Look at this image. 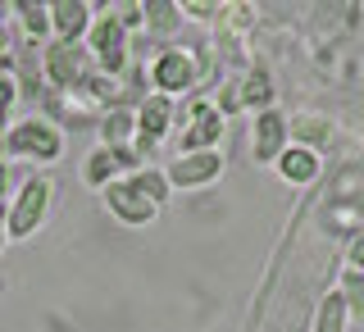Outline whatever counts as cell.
Returning a JSON list of instances; mask_svg holds the SVG:
<instances>
[{"label": "cell", "mask_w": 364, "mask_h": 332, "mask_svg": "<svg viewBox=\"0 0 364 332\" xmlns=\"http://www.w3.org/2000/svg\"><path fill=\"white\" fill-rule=\"evenodd\" d=\"M50 178H28L18 191L14 205H5V237L9 242H23V237H32L37 227L46 223V214H50Z\"/></svg>", "instance_id": "6da1fadb"}, {"label": "cell", "mask_w": 364, "mask_h": 332, "mask_svg": "<svg viewBox=\"0 0 364 332\" xmlns=\"http://www.w3.org/2000/svg\"><path fill=\"white\" fill-rule=\"evenodd\" d=\"M5 151L50 164V159H60V151H64V136H60L55 123H46V119L32 114V119H18L14 128H5Z\"/></svg>", "instance_id": "7a4b0ae2"}, {"label": "cell", "mask_w": 364, "mask_h": 332, "mask_svg": "<svg viewBox=\"0 0 364 332\" xmlns=\"http://www.w3.org/2000/svg\"><path fill=\"white\" fill-rule=\"evenodd\" d=\"M82 45H87L91 60L100 64V73H105V77L123 73V64H128V32H123L114 18H105V14L91 18V28H87Z\"/></svg>", "instance_id": "3957f363"}, {"label": "cell", "mask_w": 364, "mask_h": 332, "mask_svg": "<svg viewBox=\"0 0 364 332\" xmlns=\"http://www.w3.org/2000/svg\"><path fill=\"white\" fill-rule=\"evenodd\" d=\"M223 136V114L210 105V100H191L187 105V123H182V141L178 155H196V151H219Z\"/></svg>", "instance_id": "277c9868"}, {"label": "cell", "mask_w": 364, "mask_h": 332, "mask_svg": "<svg viewBox=\"0 0 364 332\" xmlns=\"http://www.w3.org/2000/svg\"><path fill=\"white\" fill-rule=\"evenodd\" d=\"M164 178H168V187H178V191H200V187H210V182L223 178V155L219 151L178 155L173 164L164 168Z\"/></svg>", "instance_id": "5b68a950"}, {"label": "cell", "mask_w": 364, "mask_h": 332, "mask_svg": "<svg viewBox=\"0 0 364 332\" xmlns=\"http://www.w3.org/2000/svg\"><path fill=\"white\" fill-rule=\"evenodd\" d=\"M82 77H87V45L82 41H50L46 45V82L68 91Z\"/></svg>", "instance_id": "8992f818"}, {"label": "cell", "mask_w": 364, "mask_h": 332, "mask_svg": "<svg viewBox=\"0 0 364 332\" xmlns=\"http://www.w3.org/2000/svg\"><path fill=\"white\" fill-rule=\"evenodd\" d=\"M132 114H136V155H141V164H146V155H151L155 146L168 136V123H173V100H168V96H146Z\"/></svg>", "instance_id": "52a82bcc"}, {"label": "cell", "mask_w": 364, "mask_h": 332, "mask_svg": "<svg viewBox=\"0 0 364 332\" xmlns=\"http://www.w3.org/2000/svg\"><path fill=\"white\" fill-rule=\"evenodd\" d=\"M100 196H105V205H109V214L119 223H128V227H141V223H151L155 219V205L141 196V191L132 187V178H114L105 191H100Z\"/></svg>", "instance_id": "ba28073f"}, {"label": "cell", "mask_w": 364, "mask_h": 332, "mask_svg": "<svg viewBox=\"0 0 364 332\" xmlns=\"http://www.w3.org/2000/svg\"><path fill=\"white\" fill-rule=\"evenodd\" d=\"M151 82H155L159 96H178V91H187L191 82H196V60H191V50H164V55H155Z\"/></svg>", "instance_id": "9c48e42d"}, {"label": "cell", "mask_w": 364, "mask_h": 332, "mask_svg": "<svg viewBox=\"0 0 364 332\" xmlns=\"http://www.w3.org/2000/svg\"><path fill=\"white\" fill-rule=\"evenodd\" d=\"M50 37L55 41H82L91 18H96V5H87V0H50Z\"/></svg>", "instance_id": "30bf717a"}, {"label": "cell", "mask_w": 364, "mask_h": 332, "mask_svg": "<svg viewBox=\"0 0 364 332\" xmlns=\"http://www.w3.org/2000/svg\"><path fill=\"white\" fill-rule=\"evenodd\" d=\"M282 151H287V119H282L278 109L255 114V136H250V155H255V164H273Z\"/></svg>", "instance_id": "8fae6325"}, {"label": "cell", "mask_w": 364, "mask_h": 332, "mask_svg": "<svg viewBox=\"0 0 364 332\" xmlns=\"http://www.w3.org/2000/svg\"><path fill=\"white\" fill-rule=\"evenodd\" d=\"M328 132H333V123L323 119V114H296L287 119V146H301V151H314L328 141Z\"/></svg>", "instance_id": "7c38bea8"}, {"label": "cell", "mask_w": 364, "mask_h": 332, "mask_svg": "<svg viewBox=\"0 0 364 332\" xmlns=\"http://www.w3.org/2000/svg\"><path fill=\"white\" fill-rule=\"evenodd\" d=\"M273 164H278L282 182H291V187H305V182L318 178V155L314 151H301V146H287Z\"/></svg>", "instance_id": "4fadbf2b"}, {"label": "cell", "mask_w": 364, "mask_h": 332, "mask_svg": "<svg viewBox=\"0 0 364 332\" xmlns=\"http://www.w3.org/2000/svg\"><path fill=\"white\" fill-rule=\"evenodd\" d=\"M237 105L255 109V114L273 109V77H269V68H250L246 82H237Z\"/></svg>", "instance_id": "5bb4252c"}, {"label": "cell", "mask_w": 364, "mask_h": 332, "mask_svg": "<svg viewBox=\"0 0 364 332\" xmlns=\"http://www.w3.org/2000/svg\"><path fill=\"white\" fill-rule=\"evenodd\" d=\"M114 178H119V159H114V151L96 146V151L87 155V164H82V182H87V187H96V191H105Z\"/></svg>", "instance_id": "9a60e30c"}, {"label": "cell", "mask_w": 364, "mask_h": 332, "mask_svg": "<svg viewBox=\"0 0 364 332\" xmlns=\"http://www.w3.org/2000/svg\"><path fill=\"white\" fill-rule=\"evenodd\" d=\"M9 14L23 18V32H28L32 41H46V37H50V9H46L41 0H14V5H9Z\"/></svg>", "instance_id": "2e32d148"}, {"label": "cell", "mask_w": 364, "mask_h": 332, "mask_svg": "<svg viewBox=\"0 0 364 332\" xmlns=\"http://www.w3.org/2000/svg\"><path fill=\"white\" fill-rule=\"evenodd\" d=\"M178 18H182V9L173 5V0H146V5H141V23L151 32H173Z\"/></svg>", "instance_id": "e0dca14e"}, {"label": "cell", "mask_w": 364, "mask_h": 332, "mask_svg": "<svg viewBox=\"0 0 364 332\" xmlns=\"http://www.w3.org/2000/svg\"><path fill=\"white\" fill-rule=\"evenodd\" d=\"M128 178H132V187L141 191V196L151 200L155 210H159V205L168 200V191H173V187H168V178L159 173V168H136V173H128Z\"/></svg>", "instance_id": "ac0fdd59"}, {"label": "cell", "mask_w": 364, "mask_h": 332, "mask_svg": "<svg viewBox=\"0 0 364 332\" xmlns=\"http://www.w3.org/2000/svg\"><path fill=\"white\" fill-rule=\"evenodd\" d=\"M346 305H341L337 291H328L323 301H318V314H314V332H346Z\"/></svg>", "instance_id": "d6986e66"}, {"label": "cell", "mask_w": 364, "mask_h": 332, "mask_svg": "<svg viewBox=\"0 0 364 332\" xmlns=\"http://www.w3.org/2000/svg\"><path fill=\"white\" fill-rule=\"evenodd\" d=\"M337 296H341V305H346V314H350V318H364V273H360V269H350V264H346Z\"/></svg>", "instance_id": "ffe728a7"}, {"label": "cell", "mask_w": 364, "mask_h": 332, "mask_svg": "<svg viewBox=\"0 0 364 332\" xmlns=\"http://www.w3.org/2000/svg\"><path fill=\"white\" fill-rule=\"evenodd\" d=\"M105 18H114L123 32H132V28H141V5H119L114 0V5H105Z\"/></svg>", "instance_id": "44dd1931"}, {"label": "cell", "mask_w": 364, "mask_h": 332, "mask_svg": "<svg viewBox=\"0 0 364 332\" xmlns=\"http://www.w3.org/2000/svg\"><path fill=\"white\" fill-rule=\"evenodd\" d=\"M14 100H18V82L9 73H0V132L9 128V114H14Z\"/></svg>", "instance_id": "7402d4cb"}, {"label": "cell", "mask_w": 364, "mask_h": 332, "mask_svg": "<svg viewBox=\"0 0 364 332\" xmlns=\"http://www.w3.org/2000/svg\"><path fill=\"white\" fill-rule=\"evenodd\" d=\"M182 14H191V18H223L228 9L223 5H205V0H187V5H178Z\"/></svg>", "instance_id": "603a6c76"}, {"label": "cell", "mask_w": 364, "mask_h": 332, "mask_svg": "<svg viewBox=\"0 0 364 332\" xmlns=\"http://www.w3.org/2000/svg\"><path fill=\"white\" fill-rule=\"evenodd\" d=\"M210 105L219 109V114H232V109H242V105H237V82H228V87L219 91V100H210Z\"/></svg>", "instance_id": "cb8c5ba5"}, {"label": "cell", "mask_w": 364, "mask_h": 332, "mask_svg": "<svg viewBox=\"0 0 364 332\" xmlns=\"http://www.w3.org/2000/svg\"><path fill=\"white\" fill-rule=\"evenodd\" d=\"M5 191H9V164H5V155H0V205H5Z\"/></svg>", "instance_id": "d4e9b609"}, {"label": "cell", "mask_w": 364, "mask_h": 332, "mask_svg": "<svg viewBox=\"0 0 364 332\" xmlns=\"http://www.w3.org/2000/svg\"><path fill=\"white\" fill-rule=\"evenodd\" d=\"M9 237H5V205H0V246H5Z\"/></svg>", "instance_id": "484cf974"}, {"label": "cell", "mask_w": 364, "mask_h": 332, "mask_svg": "<svg viewBox=\"0 0 364 332\" xmlns=\"http://www.w3.org/2000/svg\"><path fill=\"white\" fill-rule=\"evenodd\" d=\"M0 291H5V282H0Z\"/></svg>", "instance_id": "4316f807"}]
</instances>
